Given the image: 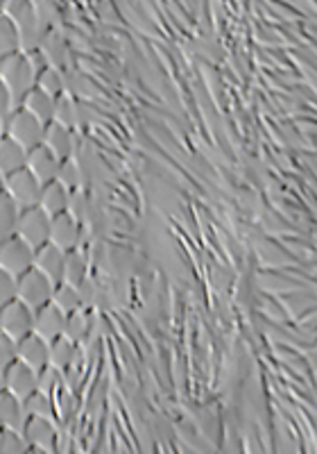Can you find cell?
I'll return each mask as SVG.
<instances>
[{
    "label": "cell",
    "instance_id": "21",
    "mask_svg": "<svg viewBox=\"0 0 317 454\" xmlns=\"http://www.w3.org/2000/svg\"><path fill=\"white\" fill-rule=\"evenodd\" d=\"M64 336L71 339L77 346H84L89 340V336H93V318L89 309H77L73 314H68L66 318V330Z\"/></svg>",
    "mask_w": 317,
    "mask_h": 454
},
{
    "label": "cell",
    "instance_id": "25",
    "mask_svg": "<svg viewBox=\"0 0 317 454\" xmlns=\"http://www.w3.org/2000/svg\"><path fill=\"white\" fill-rule=\"evenodd\" d=\"M19 51H23L21 35H19L10 16L5 12H0V59H5V57L14 55Z\"/></svg>",
    "mask_w": 317,
    "mask_h": 454
},
{
    "label": "cell",
    "instance_id": "15",
    "mask_svg": "<svg viewBox=\"0 0 317 454\" xmlns=\"http://www.w3.org/2000/svg\"><path fill=\"white\" fill-rule=\"evenodd\" d=\"M59 166H62V160H59L46 144L27 150V168H30L43 184L57 180Z\"/></svg>",
    "mask_w": 317,
    "mask_h": 454
},
{
    "label": "cell",
    "instance_id": "17",
    "mask_svg": "<svg viewBox=\"0 0 317 454\" xmlns=\"http://www.w3.org/2000/svg\"><path fill=\"white\" fill-rule=\"evenodd\" d=\"M27 409L23 400L12 395L10 391L0 393V429H23L27 423Z\"/></svg>",
    "mask_w": 317,
    "mask_h": 454
},
{
    "label": "cell",
    "instance_id": "2",
    "mask_svg": "<svg viewBox=\"0 0 317 454\" xmlns=\"http://www.w3.org/2000/svg\"><path fill=\"white\" fill-rule=\"evenodd\" d=\"M5 12L14 21L16 30L21 35V48L23 51H32L39 48V42L43 36L42 21H39V12H36L35 0H7Z\"/></svg>",
    "mask_w": 317,
    "mask_h": 454
},
{
    "label": "cell",
    "instance_id": "33",
    "mask_svg": "<svg viewBox=\"0 0 317 454\" xmlns=\"http://www.w3.org/2000/svg\"><path fill=\"white\" fill-rule=\"evenodd\" d=\"M64 384H66V380H64L62 371H57L52 366H46L43 371H39V391L55 395L57 391H62Z\"/></svg>",
    "mask_w": 317,
    "mask_h": 454
},
{
    "label": "cell",
    "instance_id": "1",
    "mask_svg": "<svg viewBox=\"0 0 317 454\" xmlns=\"http://www.w3.org/2000/svg\"><path fill=\"white\" fill-rule=\"evenodd\" d=\"M0 80L10 89L16 107L27 98V93L36 87V71L32 68L26 51H19L14 55L0 59Z\"/></svg>",
    "mask_w": 317,
    "mask_h": 454
},
{
    "label": "cell",
    "instance_id": "41",
    "mask_svg": "<svg viewBox=\"0 0 317 454\" xmlns=\"http://www.w3.org/2000/svg\"><path fill=\"white\" fill-rule=\"evenodd\" d=\"M35 3H39V0H35Z\"/></svg>",
    "mask_w": 317,
    "mask_h": 454
},
{
    "label": "cell",
    "instance_id": "39",
    "mask_svg": "<svg viewBox=\"0 0 317 454\" xmlns=\"http://www.w3.org/2000/svg\"><path fill=\"white\" fill-rule=\"evenodd\" d=\"M3 189H5V176L0 173V192H3Z\"/></svg>",
    "mask_w": 317,
    "mask_h": 454
},
{
    "label": "cell",
    "instance_id": "30",
    "mask_svg": "<svg viewBox=\"0 0 317 454\" xmlns=\"http://www.w3.org/2000/svg\"><path fill=\"white\" fill-rule=\"evenodd\" d=\"M68 212L77 218L87 227V223L91 221L93 209H91V198H89L87 189H77V192L71 193V202H68Z\"/></svg>",
    "mask_w": 317,
    "mask_h": 454
},
{
    "label": "cell",
    "instance_id": "40",
    "mask_svg": "<svg viewBox=\"0 0 317 454\" xmlns=\"http://www.w3.org/2000/svg\"><path fill=\"white\" fill-rule=\"evenodd\" d=\"M5 3H7V0H0V12L5 10Z\"/></svg>",
    "mask_w": 317,
    "mask_h": 454
},
{
    "label": "cell",
    "instance_id": "28",
    "mask_svg": "<svg viewBox=\"0 0 317 454\" xmlns=\"http://www.w3.org/2000/svg\"><path fill=\"white\" fill-rule=\"evenodd\" d=\"M57 123H64L73 129H80V100L71 93H64L57 98V107H55V119Z\"/></svg>",
    "mask_w": 317,
    "mask_h": 454
},
{
    "label": "cell",
    "instance_id": "36",
    "mask_svg": "<svg viewBox=\"0 0 317 454\" xmlns=\"http://www.w3.org/2000/svg\"><path fill=\"white\" fill-rule=\"evenodd\" d=\"M14 107H16V103H14V98H12L10 89H7L5 82L0 80V119L3 121L10 119V114L14 112Z\"/></svg>",
    "mask_w": 317,
    "mask_h": 454
},
{
    "label": "cell",
    "instance_id": "5",
    "mask_svg": "<svg viewBox=\"0 0 317 454\" xmlns=\"http://www.w3.org/2000/svg\"><path fill=\"white\" fill-rule=\"evenodd\" d=\"M50 223L52 216L42 209V207H27L21 209V218H19V227H16V234L32 246V248H42L50 241Z\"/></svg>",
    "mask_w": 317,
    "mask_h": 454
},
{
    "label": "cell",
    "instance_id": "22",
    "mask_svg": "<svg viewBox=\"0 0 317 454\" xmlns=\"http://www.w3.org/2000/svg\"><path fill=\"white\" fill-rule=\"evenodd\" d=\"M77 356H80V346L66 339V336H59L50 343V362H48V366L66 372L75 364Z\"/></svg>",
    "mask_w": 317,
    "mask_h": 454
},
{
    "label": "cell",
    "instance_id": "19",
    "mask_svg": "<svg viewBox=\"0 0 317 454\" xmlns=\"http://www.w3.org/2000/svg\"><path fill=\"white\" fill-rule=\"evenodd\" d=\"M71 193L62 182H48L43 184V192H42V200H39V207L46 209L50 216H57V214H64L68 212V202H71Z\"/></svg>",
    "mask_w": 317,
    "mask_h": 454
},
{
    "label": "cell",
    "instance_id": "23",
    "mask_svg": "<svg viewBox=\"0 0 317 454\" xmlns=\"http://www.w3.org/2000/svg\"><path fill=\"white\" fill-rule=\"evenodd\" d=\"M19 218H21V207L3 189L0 192V241L14 237Z\"/></svg>",
    "mask_w": 317,
    "mask_h": 454
},
{
    "label": "cell",
    "instance_id": "11",
    "mask_svg": "<svg viewBox=\"0 0 317 454\" xmlns=\"http://www.w3.org/2000/svg\"><path fill=\"white\" fill-rule=\"evenodd\" d=\"M39 51L46 55L48 64L55 68H66L73 67L71 62V43L64 36L62 27H55V30H46L42 36V42H39Z\"/></svg>",
    "mask_w": 317,
    "mask_h": 454
},
{
    "label": "cell",
    "instance_id": "27",
    "mask_svg": "<svg viewBox=\"0 0 317 454\" xmlns=\"http://www.w3.org/2000/svg\"><path fill=\"white\" fill-rule=\"evenodd\" d=\"M57 182H62L68 192L87 189V177H84L82 166H80V161H77V155L68 157V160H62L59 173H57Z\"/></svg>",
    "mask_w": 317,
    "mask_h": 454
},
{
    "label": "cell",
    "instance_id": "16",
    "mask_svg": "<svg viewBox=\"0 0 317 454\" xmlns=\"http://www.w3.org/2000/svg\"><path fill=\"white\" fill-rule=\"evenodd\" d=\"M64 263H66V250L57 248L50 241L46 246H42V248H36L35 269L48 275L55 284H59L64 279Z\"/></svg>",
    "mask_w": 317,
    "mask_h": 454
},
{
    "label": "cell",
    "instance_id": "20",
    "mask_svg": "<svg viewBox=\"0 0 317 454\" xmlns=\"http://www.w3.org/2000/svg\"><path fill=\"white\" fill-rule=\"evenodd\" d=\"M23 107L30 109L35 114L36 119L43 121V123H50L55 119V107H57V98L50 96L48 91H43L42 87H35L30 93H27V98L23 100Z\"/></svg>",
    "mask_w": 317,
    "mask_h": 454
},
{
    "label": "cell",
    "instance_id": "37",
    "mask_svg": "<svg viewBox=\"0 0 317 454\" xmlns=\"http://www.w3.org/2000/svg\"><path fill=\"white\" fill-rule=\"evenodd\" d=\"M5 391V375H3V371H0V393Z\"/></svg>",
    "mask_w": 317,
    "mask_h": 454
},
{
    "label": "cell",
    "instance_id": "9",
    "mask_svg": "<svg viewBox=\"0 0 317 454\" xmlns=\"http://www.w3.org/2000/svg\"><path fill=\"white\" fill-rule=\"evenodd\" d=\"M87 239V227L82 223L77 221L71 212H64V214H57L52 216L50 223V243L57 246V248L62 250H73V248H80Z\"/></svg>",
    "mask_w": 317,
    "mask_h": 454
},
{
    "label": "cell",
    "instance_id": "4",
    "mask_svg": "<svg viewBox=\"0 0 317 454\" xmlns=\"http://www.w3.org/2000/svg\"><path fill=\"white\" fill-rule=\"evenodd\" d=\"M55 286L57 284L48 275H43L42 270L32 266L27 273H23L21 278H16V300L26 302L32 311L42 309L48 302H52Z\"/></svg>",
    "mask_w": 317,
    "mask_h": 454
},
{
    "label": "cell",
    "instance_id": "7",
    "mask_svg": "<svg viewBox=\"0 0 317 454\" xmlns=\"http://www.w3.org/2000/svg\"><path fill=\"white\" fill-rule=\"evenodd\" d=\"M5 192L19 202L21 209H27V207H36L42 200L43 182L26 166V168L14 170L12 176L5 177Z\"/></svg>",
    "mask_w": 317,
    "mask_h": 454
},
{
    "label": "cell",
    "instance_id": "13",
    "mask_svg": "<svg viewBox=\"0 0 317 454\" xmlns=\"http://www.w3.org/2000/svg\"><path fill=\"white\" fill-rule=\"evenodd\" d=\"M43 144L55 153L59 160H68V157L77 155V129L68 128L64 123H57L50 121L46 125V137H43Z\"/></svg>",
    "mask_w": 317,
    "mask_h": 454
},
{
    "label": "cell",
    "instance_id": "6",
    "mask_svg": "<svg viewBox=\"0 0 317 454\" xmlns=\"http://www.w3.org/2000/svg\"><path fill=\"white\" fill-rule=\"evenodd\" d=\"M35 253L32 246H27L19 234L0 241V269L7 270L14 278H21L23 273L35 266Z\"/></svg>",
    "mask_w": 317,
    "mask_h": 454
},
{
    "label": "cell",
    "instance_id": "31",
    "mask_svg": "<svg viewBox=\"0 0 317 454\" xmlns=\"http://www.w3.org/2000/svg\"><path fill=\"white\" fill-rule=\"evenodd\" d=\"M36 12H39V21H42L43 32L62 27V12H59L55 0H39L36 3Z\"/></svg>",
    "mask_w": 317,
    "mask_h": 454
},
{
    "label": "cell",
    "instance_id": "34",
    "mask_svg": "<svg viewBox=\"0 0 317 454\" xmlns=\"http://www.w3.org/2000/svg\"><path fill=\"white\" fill-rule=\"evenodd\" d=\"M19 359V350H16V340L12 336L0 332V371L5 372L12 364Z\"/></svg>",
    "mask_w": 317,
    "mask_h": 454
},
{
    "label": "cell",
    "instance_id": "18",
    "mask_svg": "<svg viewBox=\"0 0 317 454\" xmlns=\"http://www.w3.org/2000/svg\"><path fill=\"white\" fill-rule=\"evenodd\" d=\"M27 166V150L12 137H0V173L12 176L14 170H21Z\"/></svg>",
    "mask_w": 317,
    "mask_h": 454
},
{
    "label": "cell",
    "instance_id": "12",
    "mask_svg": "<svg viewBox=\"0 0 317 454\" xmlns=\"http://www.w3.org/2000/svg\"><path fill=\"white\" fill-rule=\"evenodd\" d=\"M66 318L68 314H64L55 302H48L46 307L35 311V334H39L42 339H46L48 343H52L55 339L64 336Z\"/></svg>",
    "mask_w": 317,
    "mask_h": 454
},
{
    "label": "cell",
    "instance_id": "3",
    "mask_svg": "<svg viewBox=\"0 0 317 454\" xmlns=\"http://www.w3.org/2000/svg\"><path fill=\"white\" fill-rule=\"evenodd\" d=\"M5 135L12 137L14 141H19L26 150H32L36 148V145L43 144L46 123L36 119L30 109L19 105V107H14V112L10 114V119L5 121Z\"/></svg>",
    "mask_w": 317,
    "mask_h": 454
},
{
    "label": "cell",
    "instance_id": "10",
    "mask_svg": "<svg viewBox=\"0 0 317 454\" xmlns=\"http://www.w3.org/2000/svg\"><path fill=\"white\" fill-rule=\"evenodd\" d=\"M3 375H5V391H10L23 403L39 388V371L27 366L21 359H16Z\"/></svg>",
    "mask_w": 317,
    "mask_h": 454
},
{
    "label": "cell",
    "instance_id": "38",
    "mask_svg": "<svg viewBox=\"0 0 317 454\" xmlns=\"http://www.w3.org/2000/svg\"><path fill=\"white\" fill-rule=\"evenodd\" d=\"M0 137H5V121L0 119Z\"/></svg>",
    "mask_w": 317,
    "mask_h": 454
},
{
    "label": "cell",
    "instance_id": "8",
    "mask_svg": "<svg viewBox=\"0 0 317 454\" xmlns=\"http://www.w3.org/2000/svg\"><path fill=\"white\" fill-rule=\"evenodd\" d=\"M0 332L19 343L23 336L35 332V311L21 300H12L10 305L0 309Z\"/></svg>",
    "mask_w": 317,
    "mask_h": 454
},
{
    "label": "cell",
    "instance_id": "24",
    "mask_svg": "<svg viewBox=\"0 0 317 454\" xmlns=\"http://www.w3.org/2000/svg\"><path fill=\"white\" fill-rule=\"evenodd\" d=\"M89 257L87 253H84V248L80 246V248H73L66 253V263H64V279L62 282H68V284H75V286H80V284L84 282V279L89 278Z\"/></svg>",
    "mask_w": 317,
    "mask_h": 454
},
{
    "label": "cell",
    "instance_id": "32",
    "mask_svg": "<svg viewBox=\"0 0 317 454\" xmlns=\"http://www.w3.org/2000/svg\"><path fill=\"white\" fill-rule=\"evenodd\" d=\"M26 409L30 416H42V419H52V395L36 388L30 397L26 400Z\"/></svg>",
    "mask_w": 317,
    "mask_h": 454
},
{
    "label": "cell",
    "instance_id": "35",
    "mask_svg": "<svg viewBox=\"0 0 317 454\" xmlns=\"http://www.w3.org/2000/svg\"><path fill=\"white\" fill-rule=\"evenodd\" d=\"M16 300V278L0 269V309Z\"/></svg>",
    "mask_w": 317,
    "mask_h": 454
},
{
    "label": "cell",
    "instance_id": "29",
    "mask_svg": "<svg viewBox=\"0 0 317 454\" xmlns=\"http://www.w3.org/2000/svg\"><path fill=\"white\" fill-rule=\"evenodd\" d=\"M36 87H42L43 91H48L50 96L59 98L66 93V75H64L62 68L48 67L46 71L39 73V78H36Z\"/></svg>",
    "mask_w": 317,
    "mask_h": 454
},
{
    "label": "cell",
    "instance_id": "14",
    "mask_svg": "<svg viewBox=\"0 0 317 454\" xmlns=\"http://www.w3.org/2000/svg\"><path fill=\"white\" fill-rule=\"evenodd\" d=\"M16 350H19V359L26 362L27 366H32L35 371H43L50 362V343L46 339H42L39 334H27L23 336L19 343H16Z\"/></svg>",
    "mask_w": 317,
    "mask_h": 454
},
{
    "label": "cell",
    "instance_id": "26",
    "mask_svg": "<svg viewBox=\"0 0 317 454\" xmlns=\"http://www.w3.org/2000/svg\"><path fill=\"white\" fill-rule=\"evenodd\" d=\"M52 302H55L64 314H73L77 309H84L82 295H80V286L68 282H59L55 286V294H52Z\"/></svg>",
    "mask_w": 317,
    "mask_h": 454
}]
</instances>
